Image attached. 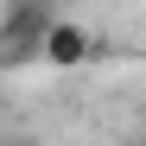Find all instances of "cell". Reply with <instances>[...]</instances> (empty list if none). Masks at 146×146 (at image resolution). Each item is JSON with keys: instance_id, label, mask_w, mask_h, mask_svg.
<instances>
[{"instance_id": "1", "label": "cell", "mask_w": 146, "mask_h": 146, "mask_svg": "<svg viewBox=\"0 0 146 146\" xmlns=\"http://www.w3.org/2000/svg\"><path fill=\"white\" fill-rule=\"evenodd\" d=\"M83 51H89V38L76 26H51V32H44V57H51V64H76Z\"/></svg>"}]
</instances>
